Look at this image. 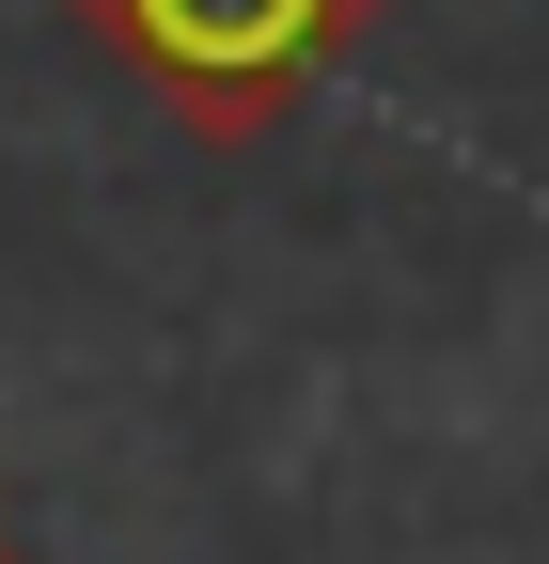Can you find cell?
<instances>
[{
  "label": "cell",
  "mask_w": 549,
  "mask_h": 564,
  "mask_svg": "<svg viewBox=\"0 0 549 564\" xmlns=\"http://www.w3.org/2000/svg\"><path fill=\"white\" fill-rule=\"evenodd\" d=\"M189 141H267L392 0H63Z\"/></svg>",
  "instance_id": "obj_1"
},
{
  "label": "cell",
  "mask_w": 549,
  "mask_h": 564,
  "mask_svg": "<svg viewBox=\"0 0 549 564\" xmlns=\"http://www.w3.org/2000/svg\"><path fill=\"white\" fill-rule=\"evenodd\" d=\"M0 564H32V549H17V486H0Z\"/></svg>",
  "instance_id": "obj_2"
}]
</instances>
